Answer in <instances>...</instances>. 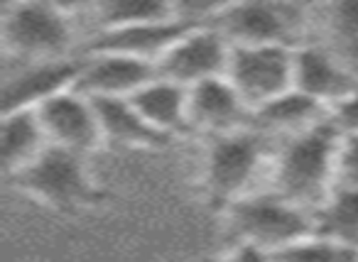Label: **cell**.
I'll use <instances>...</instances> for the list:
<instances>
[{
  "instance_id": "cell-1",
  "label": "cell",
  "mask_w": 358,
  "mask_h": 262,
  "mask_svg": "<svg viewBox=\"0 0 358 262\" xmlns=\"http://www.w3.org/2000/svg\"><path fill=\"white\" fill-rule=\"evenodd\" d=\"M341 133L331 118L294 138L280 140L268 167V189L314 216L336 189Z\"/></svg>"
},
{
  "instance_id": "cell-2",
  "label": "cell",
  "mask_w": 358,
  "mask_h": 262,
  "mask_svg": "<svg viewBox=\"0 0 358 262\" xmlns=\"http://www.w3.org/2000/svg\"><path fill=\"white\" fill-rule=\"evenodd\" d=\"M270 150L265 135L255 128L211 140L206 152L204 187L209 198L221 208H229L238 198L258 191V177L270 167Z\"/></svg>"
},
{
  "instance_id": "cell-3",
  "label": "cell",
  "mask_w": 358,
  "mask_h": 262,
  "mask_svg": "<svg viewBox=\"0 0 358 262\" xmlns=\"http://www.w3.org/2000/svg\"><path fill=\"white\" fill-rule=\"evenodd\" d=\"M229 221L241 242L263 252H278L314 235V216L285 201L270 189H258L229 206Z\"/></svg>"
},
{
  "instance_id": "cell-4",
  "label": "cell",
  "mask_w": 358,
  "mask_h": 262,
  "mask_svg": "<svg viewBox=\"0 0 358 262\" xmlns=\"http://www.w3.org/2000/svg\"><path fill=\"white\" fill-rule=\"evenodd\" d=\"M0 37L8 54L32 61L64 59L71 45L69 17L47 3H13L3 10Z\"/></svg>"
},
{
  "instance_id": "cell-5",
  "label": "cell",
  "mask_w": 358,
  "mask_h": 262,
  "mask_svg": "<svg viewBox=\"0 0 358 262\" xmlns=\"http://www.w3.org/2000/svg\"><path fill=\"white\" fill-rule=\"evenodd\" d=\"M226 79L255 113L294 89V50L287 45L234 47Z\"/></svg>"
},
{
  "instance_id": "cell-6",
  "label": "cell",
  "mask_w": 358,
  "mask_h": 262,
  "mask_svg": "<svg viewBox=\"0 0 358 262\" xmlns=\"http://www.w3.org/2000/svg\"><path fill=\"white\" fill-rule=\"evenodd\" d=\"M13 177L22 191L55 208L86 206L99 198V191L86 174L84 159L55 145Z\"/></svg>"
},
{
  "instance_id": "cell-7",
  "label": "cell",
  "mask_w": 358,
  "mask_h": 262,
  "mask_svg": "<svg viewBox=\"0 0 358 262\" xmlns=\"http://www.w3.org/2000/svg\"><path fill=\"white\" fill-rule=\"evenodd\" d=\"M231 50L234 47L214 25H196L157 61V76L185 89H194L211 79H224L229 71Z\"/></svg>"
},
{
  "instance_id": "cell-8",
  "label": "cell",
  "mask_w": 358,
  "mask_h": 262,
  "mask_svg": "<svg viewBox=\"0 0 358 262\" xmlns=\"http://www.w3.org/2000/svg\"><path fill=\"white\" fill-rule=\"evenodd\" d=\"M37 118L45 128L50 145L74 152L79 157L94 152L103 143L94 101L74 89L64 91L57 99L47 101L42 108H37Z\"/></svg>"
},
{
  "instance_id": "cell-9",
  "label": "cell",
  "mask_w": 358,
  "mask_h": 262,
  "mask_svg": "<svg viewBox=\"0 0 358 262\" xmlns=\"http://www.w3.org/2000/svg\"><path fill=\"white\" fill-rule=\"evenodd\" d=\"M199 22H192L179 15L172 17V20L140 22V25L115 27V30H101L86 45V54H120L157 64Z\"/></svg>"
},
{
  "instance_id": "cell-10",
  "label": "cell",
  "mask_w": 358,
  "mask_h": 262,
  "mask_svg": "<svg viewBox=\"0 0 358 262\" xmlns=\"http://www.w3.org/2000/svg\"><path fill=\"white\" fill-rule=\"evenodd\" d=\"M157 79V64L120 54H86L74 91L86 99H133Z\"/></svg>"
},
{
  "instance_id": "cell-11",
  "label": "cell",
  "mask_w": 358,
  "mask_h": 262,
  "mask_svg": "<svg viewBox=\"0 0 358 262\" xmlns=\"http://www.w3.org/2000/svg\"><path fill=\"white\" fill-rule=\"evenodd\" d=\"M214 27L229 40L231 47H265L287 45L292 35V20L282 6L268 3H238L214 10Z\"/></svg>"
},
{
  "instance_id": "cell-12",
  "label": "cell",
  "mask_w": 358,
  "mask_h": 262,
  "mask_svg": "<svg viewBox=\"0 0 358 262\" xmlns=\"http://www.w3.org/2000/svg\"><path fill=\"white\" fill-rule=\"evenodd\" d=\"M81 59L32 61L3 84V115L17 110H37L47 101L71 91L79 79Z\"/></svg>"
},
{
  "instance_id": "cell-13",
  "label": "cell",
  "mask_w": 358,
  "mask_h": 262,
  "mask_svg": "<svg viewBox=\"0 0 358 262\" xmlns=\"http://www.w3.org/2000/svg\"><path fill=\"white\" fill-rule=\"evenodd\" d=\"M255 113L226 79H211L189 89V128L211 138L253 128Z\"/></svg>"
},
{
  "instance_id": "cell-14",
  "label": "cell",
  "mask_w": 358,
  "mask_h": 262,
  "mask_svg": "<svg viewBox=\"0 0 358 262\" xmlns=\"http://www.w3.org/2000/svg\"><path fill=\"white\" fill-rule=\"evenodd\" d=\"M294 91L331 110L341 101L351 99L358 91V84L327 52L302 47L294 50Z\"/></svg>"
},
{
  "instance_id": "cell-15",
  "label": "cell",
  "mask_w": 358,
  "mask_h": 262,
  "mask_svg": "<svg viewBox=\"0 0 358 262\" xmlns=\"http://www.w3.org/2000/svg\"><path fill=\"white\" fill-rule=\"evenodd\" d=\"M143 120L157 133L174 138L189 133V89L167 79H155L130 99Z\"/></svg>"
},
{
  "instance_id": "cell-16",
  "label": "cell",
  "mask_w": 358,
  "mask_h": 262,
  "mask_svg": "<svg viewBox=\"0 0 358 262\" xmlns=\"http://www.w3.org/2000/svg\"><path fill=\"white\" fill-rule=\"evenodd\" d=\"M331 110L324 108L322 103L312 101L309 96L299 94V91H287L280 99L270 101L268 105L255 110V123L253 128L263 133L265 138H294L299 133L317 128L319 123L329 118Z\"/></svg>"
},
{
  "instance_id": "cell-17",
  "label": "cell",
  "mask_w": 358,
  "mask_h": 262,
  "mask_svg": "<svg viewBox=\"0 0 358 262\" xmlns=\"http://www.w3.org/2000/svg\"><path fill=\"white\" fill-rule=\"evenodd\" d=\"M94 108L103 143L120 147H159L169 140L145 123L130 99H94Z\"/></svg>"
},
{
  "instance_id": "cell-18",
  "label": "cell",
  "mask_w": 358,
  "mask_h": 262,
  "mask_svg": "<svg viewBox=\"0 0 358 262\" xmlns=\"http://www.w3.org/2000/svg\"><path fill=\"white\" fill-rule=\"evenodd\" d=\"M0 143H3V164L10 174L25 169L50 147L37 110H17V113L3 115Z\"/></svg>"
},
{
  "instance_id": "cell-19",
  "label": "cell",
  "mask_w": 358,
  "mask_h": 262,
  "mask_svg": "<svg viewBox=\"0 0 358 262\" xmlns=\"http://www.w3.org/2000/svg\"><path fill=\"white\" fill-rule=\"evenodd\" d=\"M314 235L358 247V191L334 189L322 208L314 211Z\"/></svg>"
},
{
  "instance_id": "cell-20",
  "label": "cell",
  "mask_w": 358,
  "mask_h": 262,
  "mask_svg": "<svg viewBox=\"0 0 358 262\" xmlns=\"http://www.w3.org/2000/svg\"><path fill=\"white\" fill-rule=\"evenodd\" d=\"M96 25L101 30L140 25V22H159L179 17L177 8L167 3H145V0H110L96 6Z\"/></svg>"
},
{
  "instance_id": "cell-21",
  "label": "cell",
  "mask_w": 358,
  "mask_h": 262,
  "mask_svg": "<svg viewBox=\"0 0 358 262\" xmlns=\"http://www.w3.org/2000/svg\"><path fill=\"white\" fill-rule=\"evenodd\" d=\"M273 262H358V247L309 235L285 250L273 252Z\"/></svg>"
},
{
  "instance_id": "cell-22",
  "label": "cell",
  "mask_w": 358,
  "mask_h": 262,
  "mask_svg": "<svg viewBox=\"0 0 358 262\" xmlns=\"http://www.w3.org/2000/svg\"><path fill=\"white\" fill-rule=\"evenodd\" d=\"M336 189L358 191V138L341 135L336 154Z\"/></svg>"
},
{
  "instance_id": "cell-23",
  "label": "cell",
  "mask_w": 358,
  "mask_h": 262,
  "mask_svg": "<svg viewBox=\"0 0 358 262\" xmlns=\"http://www.w3.org/2000/svg\"><path fill=\"white\" fill-rule=\"evenodd\" d=\"M329 118H331V123L336 125V130L341 135L358 138V91L351 96V99H346L338 105H334L331 113H329Z\"/></svg>"
},
{
  "instance_id": "cell-24",
  "label": "cell",
  "mask_w": 358,
  "mask_h": 262,
  "mask_svg": "<svg viewBox=\"0 0 358 262\" xmlns=\"http://www.w3.org/2000/svg\"><path fill=\"white\" fill-rule=\"evenodd\" d=\"M336 27L348 42H358V6H336L334 8Z\"/></svg>"
},
{
  "instance_id": "cell-25",
  "label": "cell",
  "mask_w": 358,
  "mask_h": 262,
  "mask_svg": "<svg viewBox=\"0 0 358 262\" xmlns=\"http://www.w3.org/2000/svg\"><path fill=\"white\" fill-rule=\"evenodd\" d=\"M209 262H273V255L248 245V242H238V247L231 250L226 257H216V260Z\"/></svg>"
}]
</instances>
